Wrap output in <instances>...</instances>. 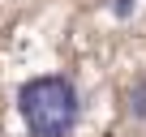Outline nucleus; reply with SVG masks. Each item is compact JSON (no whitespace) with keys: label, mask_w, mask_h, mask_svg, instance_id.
I'll return each instance as SVG.
<instances>
[{"label":"nucleus","mask_w":146,"mask_h":137,"mask_svg":"<svg viewBox=\"0 0 146 137\" xmlns=\"http://www.w3.org/2000/svg\"><path fill=\"white\" fill-rule=\"evenodd\" d=\"M17 116H22L30 137H69L78 116H82L78 86L69 77H60V73L30 77L17 90Z\"/></svg>","instance_id":"f257e3e1"},{"label":"nucleus","mask_w":146,"mask_h":137,"mask_svg":"<svg viewBox=\"0 0 146 137\" xmlns=\"http://www.w3.org/2000/svg\"><path fill=\"white\" fill-rule=\"evenodd\" d=\"M125 103H129V116H133V120H146V77H137V82L129 86Z\"/></svg>","instance_id":"f03ea898"},{"label":"nucleus","mask_w":146,"mask_h":137,"mask_svg":"<svg viewBox=\"0 0 146 137\" xmlns=\"http://www.w3.org/2000/svg\"><path fill=\"white\" fill-rule=\"evenodd\" d=\"M133 5H137V0H112V9H116V17H129V13H133Z\"/></svg>","instance_id":"7ed1b4c3"}]
</instances>
